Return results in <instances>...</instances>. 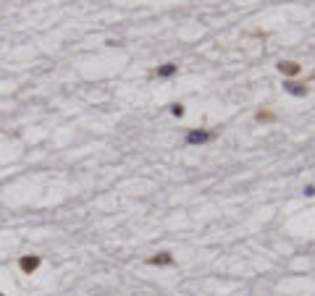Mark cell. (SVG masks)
Segmentation results:
<instances>
[{"instance_id":"4","label":"cell","mask_w":315,"mask_h":296,"mask_svg":"<svg viewBox=\"0 0 315 296\" xmlns=\"http://www.w3.org/2000/svg\"><path fill=\"white\" fill-rule=\"evenodd\" d=\"M279 71H281V74H286V76H297L302 68H299V63H294V61H281Z\"/></svg>"},{"instance_id":"6","label":"cell","mask_w":315,"mask_h":296,"mask_svg":"<svg viewBox=\"0 0 315 296\" xmlns=\"http://www.w3.org/2000/svg\"><path fill=\"white\" fill-rule=\"evenodd\" d=\"M286 89L292 94H307V87H302V84H286Z\"/></svg>"},{"instance_id":"5","label":"cell","mask_w":315,"mask_h":296,"mask_svg":"<svg viewBox=\"0 0 315 296\" xmlns=\"http://www.w3.org/2000/svg\"><path fill=\"white\" fill-rule=\"evenodd\" d=\"M176 71H179L176 63H166V66H160V68L155 71V76H160V79H168V76H173Z\"/></svg>"},{"instance_id":"1","label":"cell","mask_w":315,"mask_h":296,"mask_svg":"<svg viewBox=\"0 0 315 296\" xmlns=\"http://www.w3.org/2000/svg\"><path fill=\"white\" fill-rule=\"evenodd\" d=\"M40 265H42V257L40 254H21V257H18V270H21L24 275L37 273Z\"/></svg>"},{"instance_id":"3","label":"cell","mask_w":315,"mask_h":296,"mask_svg":"<svg viewBox=\"0 0 315 296\" xmlns=\"http://www.w3.org/2000/svg\"><path fill=\"white\" fill-rule=\"evenodd\" d=\"M173 254H168V252H160V254H155V257H150L147 260V265H155V267H166V265H173Z\"/></svg>"},{"instance_id":"8","label":"cell","mask_w":315,"mask_h":296,"mask_svg":"<svg viewBox=\"0 0 315 296\" xmlns=\"http://www.w3.org/2000/svg\"><path fill=\"white\" fill-rule=\"evenodd\" d=\"M258 121H273V113H265V110H260V113H258Z\"/></svg>"},{"instance_id":"10","label":"cell","mask_w":315,"mask_h":296,"mask_svg":"<svg viewBox=\"0 0 315 296\" xmlns=\"http://www.w3.org/2000/svg\"><path fill=\"white\" fill-rule=\"evenodd\" d=\"M0 296H5V294H3V291H0Z\"/></svg>"},{"instance_id":"9","label":"cell","mask_w":315,"mask_h":296,"mask_svg":"<svg viewBox=\"0 0 315 296\" xmlns=\"http://www.w3.org/2000/svg\"><path fill=\"white\" fill-rule=\"evenodd\" d=\"M305 194H307V197H315V186H313V184L305 186Z\"/></svg>"},{"instance_id":"2","label":"cell","mask_w":315,"mask_h":296,"mask_svg":"<svg viewBox=\"0 0 315 296\" xmlns=\"http://www.w3.org/2000/svg\"><path fill=\"white\" fill-rule=\"evenodd\" d=\"M210 139H213V134H210V131H202V128H200V131L195 128V131L186 134V144H205V141H210Z\"/></svg>"},{"instance_id":"7","label":"cell","mask_w":315,"mask_h":296,"mask_svg":"<svg viewBox=\"0 0 315 296\" xmlns=\"http://www.w3.org/2000/svg\"><path fill=\"white\" fill-rule=\"evenodd\" d=\"M171 113L176 115V118H182V115H184V105H171Z\"/></svg>"}]
</instances>
